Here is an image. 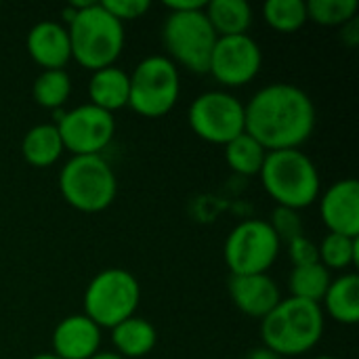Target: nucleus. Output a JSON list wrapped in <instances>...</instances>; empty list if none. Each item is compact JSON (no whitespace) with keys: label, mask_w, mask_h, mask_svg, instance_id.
<instances>
[{"label":"nucleus","mask_w":359,"mask_h":359,"mask_svg":"<svg viewBox=\"0 0 359 359\" xmlns=\"http://www.w3.org/2000/svg\"><path fill=\"white\" fill-rule=\"evenodd\" d=\"M316 105L294 84L273 82L259 88L244 105V133L267 151L299 149L316 130Z\"/></svg>","instance_id":"nucleus-1"},{"label":"nucleus","mask_w":359,"mask_h":359,"mask_svg":"<svg viewBox=\"0 0 359 359\" xmlns=\"http://www.w3.org/2000/svg\"><path fill=\"white\" fill-rule=\"evenodd\" d=\"M324 311L318 303L282 299L271 313L261 320L263 345L282 358L309 353L324 334Z\"/></svg>","instance_id":"nucleus-2"},{"label":"nucleus","mask_w":359,"mask_h":359,"mask_svg":"<svg viewBox=\"0 0 359 359\" xmlns=\"http://www.w3.org/2000/svg\"><path fill=\"white\" fill-rule=\"evenodd\" d=\"M67 34L72 59L90 72L114 65L124 48V25L101 2L78 8L67 23Z\"/></svg>","instance_id":"nucleus-3"},{"label":"nucleus","mask_w":359,"mask_h":359,"mask_svg":"<svg viewBox=\"0 0 359 359\" xmlns=\"http://www.w3.org/2000/svg\"><path fill=\"white\" fill-rule=\"evenodd\" d=\"M265 191L278 206L301 210L320 198V172L316 162L301 149L267 151L259 172Z\"/></svg>","instance_id":"nucleus-4"},{"label":"nucleus","mask_w":359,"mask_h":359,"mask_svg":"<svg viewBox=\"0 0 359 359\" xmlns=\"http://www.w3.org/2000/svg\"><path fill=\"white\" fill-rule=\"evenodd\" d=\"M63 200L80 212H101L118 194V179L103 156H72L59 172Z\"/></svg>","instance_id":"nucleus-5"},{"label":"nucleus","mask_w":359,"mask_h":359,"mask_svg":"<svg viewBox=\"0 0 359 359\" xmlns=\"http://www.w3.org/2000/svg\"><path fill=\"white\" fill-rule=\"evenodd\" d=\"M128 107L143 118H162L179 101V67L166 55L141 59L128 74Z\"/></svg>","instance_id":"nucleus-6"},{"label":"nucleus","mask_w":359,"mask_h":359,"mask_svg":"<svg viewBox=\"0 0 359 359\" xmlns=\"http://www.w3.org/2000/svg\"><path fill=\"white\" fill-rule=\"evenodd\" d=\"M84 316L99 328H114L135 316L141 303L137 278L120 267L99 271L84 290Z\"/></svg>","instance_id":"nucleus-7"},{"label":"nucleus","mask_w":359,"mask_h":359,"mask_svg":"<svg viewBox=\"0 0 359 359\" xmlns=\"http://www.w3.org/2000/svg\"><path fill=\"white\" fill-rule=\"evenodd\" d=\"M204 8L168 13L162 27V42L168 59L194 74H208L210 55L219 38Z\"/></svg>","instance_id":"nucleus-8"},{"label":"nucleus","mask_w":359,"mask_h":359,"mask_svg":"<svg viewBox=\"0 0 359 359\" xmlns=\"http://www.w3.org/2000/svg\"><path fill=\"white\" fill-rule=\"evenodd\" d=\"M280 240L267 221L250 219L236 225L223 246V257L231 276L267 273L280 257Z\"/></svg>","instance_id":"nucleus-9"},{"label":"nucleus","mask_w":359,"mask_h":359,"mask_svg":"<svg viewBox=\"0 0 359 359\" xmlns=\"http://www.w3.org/2000/svg\"><path fill=\"white\" fill-rule=\"evenodd\" d=\"M187 120L202 141L227 145L244 133V103L227 90H206L191 101Z\"/></svg>","instance_id":"nucleus-10"},{"label":"nucleus","mask_w":359,"mask_h":359,"mask_svg":"<svg viewBox=\"0 0 359 359\" xmlns=\"http://www.w3.org/2000/svg\"><path fill=\"white\" fill-rule=\"evenodd\" d=\"M55 126L61 135L63 147L74 156H101L116 135L114 114L93 103L59 114Z\"/></svg>","instance_id":"nucleus-11"},{"label":"nucleus","mask_w":359,"mask_h":359,"mask_svg":"<svg viewBox=\"0 0 359 359\" xmlns=\"http://www.w3.org/2000/svg\"><path fill=\"white\" fill-rule=\"evenodd\" d=\"M263 65L259 42L248 36H221L210 55L208 74L227 88H238L252 82Z\"/></svg>","instance_id":"nucleus-12"},{"label":"nucleus","mask_w":359,"mask_h":359,"mask_svg":"<svg viewBox=\"0 0 359 359\" xmlns=\"http://www.w3.org/2000/svg\"><path fill=\"white\" fill-rule=\"evenodd\" d=\"M320 217L328 233L347 238L359 236V183L358 179H341L332 183L320 198Z\"/></svg>","instance_id":"nucleus-13"},{"label":"nucleus","mask_w":359,"mask_h":359,"mask_svg":"<svg viewBox=\"0 0 359 359\" xmlns=\"http://www.w3.org/2000/svg\"><path fill=\"white\" fill-rule=\"evenodd\" d=\"M101 328L84 313L63 318L53 330V353L61 359H90L101 349Z\"/></svg>","instance_id":"nucleus-14"},{"label":"nucleus","mask_w":359,"mask_h":359,"mask_svg":"<svg viewBox=\"0 0 359 359\" xmlns=\"http://www.w3.org/2000/svg\"><path fill=\"white\" fill-rule=\"evenodd\" d=\"M229 297H231L233 305L244 316L255 318V320H263L282 301L280 288L269 278V273L231 276L229 278Z\"/></svg>","instance_id":"nucleus-15"},{"label":"nucleus","mask_w":359,"mask_h":359,"mask_svg":"<svg viewBox=\"0 0 359 359\" xmlns=\"http://www.w3.org/2000/svg\"><path fill=\"white\" fill-rule=\"evenodd\" d=\"M27 53L42 69H65L72 61L67 25L57 21H38L27 32Z\"/></svg>","instance_id":"nucleus-16"},{"label":"nucleus","mask_w":359,"mask_h":359,"mask_svg":"<svg viewBox=\"0 0 359 359\" xmlns=\"http://www.w3.org/2000/svg\"><path fill=\"white\" fill-rule=\"evenodd\" d=\"M111 343L124 359L145 358L158 345V330L149 320L133 316L111 328Z\"/></svg>","instance_id":"nucleus-17"},{"label":"nucleus","mask_w":359,"mask_h":359,"mask_svg":"<svg viewBox=\"0 0 359 359\" xmlns=\"http://www.w3.org/2000/svg\"><path fill=\"white\" fill-rule=\"evenodd\" d=\"M322 311H326L334 322L345 326H355L359 322V278L358 273H343L332 280L322 303ZM324 313V316H326Z\"/></svg>","instance_id":"nucleus-18"},{"label":"nucleus","mask_w":359,"mask_h":359,"mask_svg":"<svg viewBox=\"0 0 359 359\" xmlns=\"http://www.w3.org/2000/svg\"><path fill=\"white\" fill-rule=\"evenodd\" d=\"M128 74L116 65L97 69L88 80V97L90 103L114 114L128 105Z\"/></svg>","instance_id":"nucleus-19"},{"label":"nucleus","mask_w":359,"mask_h":359,"mask_svg":"<svg viewBox=\"0 0 359 359\" xmlns=\"http://www.w3.org/2000/svg\"><path fill=\"white\" fill-rule=\"evenodd\" d=\"M65 151L61 135L55 124H36L32 126L21 141V154L27 164L36 168L53 166Z\"/></svg>","instance_id":"nucleus-20"},{"label":"nucleus","mask_w":359,"mask_h":359,"mask_svg":"<svg viewBox=\"0 0 359 359\" xmlns=\"http://www.w3.org/2000/svg\"><path fill=\"white\" fill-rule=\"evenodd\" d=\"M204 13L219 38L248 34L252 25V6L246 0H210Z\"/></svg>","instance_id":"nucleus-21"},{"label":"nucleus","mask_w":359,"mask_h":359,"mask_svg":"<svg viewBox=\"0 0 359 359\" xmlns=\"http://www.w3.org/2000/svg\"><path fill=\"white\" fill-rule=\"evenodd\" d=\"M223 147H225V160L233 172L242 177H255L261 172L267 149L259 141H255L248 133L238 135Z\"/></svg>","instance_id":"nucleus-22"},{"label":"nucleus","mask_w":359,"mask_h":359,"mask_svg":"<svg viewBox=\"0 0 359 359\" xmlns=\"http://www.w3.org/2000/svg\"><path fill=\"white\" fill-rule=\"evenodd\" d=\"M330 282H332L330 271L322 263L294 267L290 278H288L290 297L320 305L324 294H326V290H328V286H330Z\"/></svg>","instance_id":"nucleus-23"},{"label":"nucleus","mask_w":359,"mask_h":359,"mask_svg":"<svg viewBox=\"0 0 359 359\" xmlns=\"http://www.w3.org/2000/svg\"><path fill=\"white\" fill-rule=\"evenodd\" d=\"M69 95H72V78L65 69H42L32 84L34 101L46 109L63 107Z\"/></svg>","instance_id":"nucleus-24"},{"label":"nucleus","mask_w":359,"mask_h":359,"mask_svg":"<svg viewBox=\"0 0 359 359\" xmlns=\"http://www.w3.org/2000/svg\"><path fill=\"white\" fill-rule=\"evenodd\" d=\"M263 17L269 27L290 34L301 29L307 19V2L305 0H267L263 4Z\"/></svg>","instance_id":"nucleus-25"},{"label":"nucleus","mask_w":359,"mask_h":359,"mask_svg":"<svg viewBox=\"0 0 359 359\" xmlns=\"http://www.w3.org/2000/svg\"><path fill=\"white\" fill-rule=\"evenodd\" d=\"M358 238H347L341 233H326V238L318 246L320 263L330 269H347L355 265L359 259Z\"/></svg>","instance_id":"nucleus-26"},{"label":"nucleus","mask_w":359,"mask_h":359,"mask_svg":"<svg viewBox=\"0 0 359 359\" xmlns=\"http://www.w3.org/2000/svg\"><path fill=\"white\" fill-rule=\"evenodd\" d=\"M358 0H309L307 19L326 27H343L358 15Z\"/></svg>","instance_id":"nucleus-27"},{"label":"nucleus","mask_w":359,"mask_h":359,"mask_svg":"<svg viewBox=\"0 0 359 359\" xmlns=\"http://www.w3.org/2000/svg\"><path fill=\"white\" fill-rule=\"evenodd\" d=\"M267 223L271 225V229L278 236L280 244H290L292 240L305 236L303 219H301L299 210L284 208V206H276L273 212H271V219Z\"/></svg>","instance_id":"nucleus-28"},{"label":"nucleus","mask_w":359,"mask_h":359,"mask_svg":"<svg viewBox=\"0 0 359 359\" xmlns=\"http://www.w3.org/2000/svg\"><path fill=\"white\" fill-rule=\"evenodd\" d=\"M101 4L122 25L126 21H135V19L143 17L151 8V2L149 0H103Z\"/></svg>","instance_id":"nucleus-29"},{"label":"nucleus","mask_w":359,"mask_h":359,"mask_svg":"<svg viewBox=\"0 0 359 359\" xmlns=\"http://www.w3.org/2000/svg\"><path fill=\"white\" fill-rule=\"evenodd\" d=\"M288 246V259L292 261L294 267H303V265H313V263H320V257H318V244L311 242L307 236H301L297 240H292Z\"/></svg>","instance_id":"nucleus-30"},{"label":"nucleus","mask_w":359,"mask_h":359,"mask_svg":"<svg viewBox=\"0 0 359 359\" xmlns=\"http://www.w3.org/2000/svg\"><path fill=\"white\" fill-rule=\"evenodd\" d=\"M164 6L168 13H185V11H200L206 6V0H166Z\"/></svg>","instance_id":"nucleus-31"},{"label":"nucleus","mask_w":359,"mask_h":359,"mask_svg":"<svg viewBox=\"0 0 359 359\" xmlns=\"http://www.w3.org/2000/svg\"><path fill=\"white\" fill-rule=\"evenodd\" d=\"M244 359H284L282 355H278V353H273L271 349H267L265 345H261V347H255V349H250Z\"/></svg>","instance_id":"nucleus-32"},{"label":"nucleus","mask_w":359,"mask_h":359,"mask_svg":"<svg viewBox=\"0 0 359 359\" xmlns=\"http://www.w3.org/2000/svg\"><path fill=\"white\" fill-rule=\"evenodd\" d=\"M90 359H124L122 355H118L116 351H99V353H95Z\"/></svg>","instance_id":"nucleus-33"},{"label":"nucleus","mask_w":359,"mask_h":359,"mask_svg":"<svg viewBox=\"0 0 359 359\" xmlns=\"http://www.w3.org/2000/svg\"><path fill=\"white\" fill-rule=\"evenodd\" d=\"M29 359H61V358H57V355L50 351V353H38V355H34V358H29Z\"/></svg>","instance_id":"nucleus-34"},{"label":"nucleus","mask_w":359,"mask_h":359,"mask_svg":"<svg viewBox=\"0 0 359 359\" xmlns=\"http://www.w3.org/2000/svg\"><path fill=\"white\" fill-rule=\"evenodd\" d=\"M313 359H339V358H332V355H320V358H313Z\"/></svg>","instance_id":"nucleus-35"}]
</instances>
